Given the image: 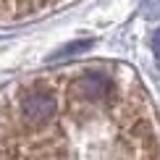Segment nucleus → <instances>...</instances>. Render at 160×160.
<instances>
[{
  "mask_svg": "<svg viewBox=\"0 0 160 160\" xmlns=\"http://www.w3.org/2000/svg\"><path fill=\"white\" fill-rule=\"evenodd\" d=\"M152 50H155V58L160 61V29L155 32V37H152Z\"/></svg>",
  "mask_w": 160,
  "mask_h": 160,
  "instance_id": "nucleus-2",
  "label": "nucleus"
},
{
  "mask_svg": "<svg viewBox=\"0 0 160 160\" xmlns=\"http://www.w3.org/2000/svg\"><path fill=\"white\" fill-rule=\"evenodd\" d=\"M52 3H61V0H0V21L34 16V13L50 8Z\"/></svg>",
  "mask_w": 160,
  "mask_h": 160,
  "instance_id": "nucleus-1",
  "label": "nucleus"
}]
</instances>
